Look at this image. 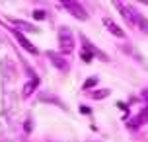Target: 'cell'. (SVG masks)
Wrapping results in <instances>:
<instances>
[{"instance_id":"cell-10","label":"cell","mask_w":148,"mask_h":142,"mask_svg":"<svg viewBox=\"0 0 148 142\" xmlns=\"http://www.w3.org/2000/svg\"><path fill=\"white\" fill-rule=\"evenodd\" d=\"M37 84H39L37 80H31V82H27L25 86H23V91H22V96H23V97H29L31 94H33V90L37 88Z\"/></svg>"},{"instance_id":"cell-14","label":"cell","mask_w":148,"mask_h":142,"mask_svg":"<svg viewBox=\"0 0 148 142\" xmlns=\"http://www.w3.org/2000/svg\"><path fill=\"white\" fill-rule=\"evenodd\" d=\"M33 18H35V20H45V12L37 10V12H33Z\"/></svg>"},{"instance_id":"cell-6","label":"cell","mask_w":148,"mask_h":142,"mask_svg":"<svg viewBox=\"0 0 148 142\" xmlns=\"http://www.w3.org/2000/svg\"><path fill=\"white\" fill-rule=\"evenodd\" d=\"M101 22H103L105 29L109 31L111 35H115V37H119V39H125V31L121 29V27H119V25H117V23H115V22H113L111 18H103Z\"/></svg>"},{"instance_id":"cell-15","label":"cell","mask_w":148,"mask_h":142,"mask_svg":"<svg viewBox=\"0 0 148 142\" xmlns=\"http://www.w3.org/2000/svg\"><path fill=\"white\" fill-rule=\"evenodd\" d=\"M136 2H142V4H146V6H148V0H136Z\"/></svg>"},{"instance_id":"cell-4","label":"cell","mask_w":148,"mask_h":142,"mask_svg":"<svg viewBox=\"0 0 148 142\" xmlns=\"http://www.w3.org/2000/svg\"><path fill=\"white\" fill-rule=\"evenodd\" d=\"M47 57H49L51 64L57 68V70H60V72H68V70H70V64H68L66 57H64L62 53H53V51H49V53H47Z\"/></svg>"},{"instance_id":"cell-2","label":"cell","mask_w":148,"mask_h":142,"mask_svg":"<svg viewBox=\"0 0 148 142\" xmlns=\"http://www.w3.org/2000/svg\"><path fill=\"white\" fill-rule=\"evenodd\" d=\"M60 4L66 8V12L70 16H74L76 20H82V22L88 20V12L84 10V6H82L78 0H60Z\"/></svg>"},{"instance_id":"cell-12","label":"cell","mask_w":148,"mask_h":142,"mask_svg":"<svg viewBox=\"0 0 148 142\" xmlns=\"http://www.w3.org/2000/svg\"><path fill=\"white\" fill-rule=\"evenodd\" d=\"M96 84H97V78H96V76H92V78H88L86 82L82 84V90H90V88L96 86Z\"/></svg>"},{"instance_id":"cell-11","label":"cell","mask_w":148,"mask_h":142,"mask_svg":"<svg viewBox=\"0 0 148 142\" xmlns=\"http://www.w3.org/2000/svg\"><path fill=\"white\" fill-rule=\"evenodd\" d=\"M107 96H109V90H96V91L90 94L92 99H103V97H107Z\"/></svg>"},{"instance_id":"cell-5","label":"cell","mask_w":148,"mask_h":142,"mask_svg":"<svg viewBox=\"0 0 148 142\" xmlns=\"http://www.w3.org/2000/svg\"><path fill=\"white\" fill-rule=\"evenodd\" d=\"M80 39H82V49H84V51H88L90 55H92V57H97V59H99V60H103V62H107V60H109V57H107V55H105L103 51H99L97 47H94L92 43H90V39L86 37V35H82Z\"/></svg>"},{"instance_id":"cell-13","label":"cell","mask_w":148,"mask_h":142,"mask_svg":"<svg viewBox=\"0 0 148 142\" xmlns=\"http://www.w3.org/2000/svg\"><path fill=\"white\" fill-rule=\"evenodd\" d=\"M80 57H82V59H84V62H92V55H90L88 51H84V49H82Z\"/></svg>"},{"instance_id":"cell-7","label":"cell","mask_w":148,"mask_h":142,"mask_svg":"<svg viewBox=\"0 0 148 142\" xmlns=\"http://www.w3.org/2000/svg\"><path fill=\"white\" fill-rule=\"evenodd\" d=\"M12 33L16 35V39H18V43H20V45H22V47H23V49H25L27 53H31V55H37V53H39V51H37V47H35V45H31L29 41L25 39V35H23L22 31H18V29H12Z\"/></svg>"},{"instance_id":"cell-8","label":"cell","mask_w":148,"mask_h":142,"mask_svg":"<svg viewBox=\"0 0 148 142\" xmlns=\"http://www.w3.org/2000/svg\"><path fill=\"white\" fill-rule=\"evenodd\" d=\"M148 121V107H146V111H142V113H138L136 117H134L133 121H129V127L131 128H136L138 125H142V123H146Z\"/></svg>"},{"instance_id":"cell-3","label":"cell","mask_w":148,"mask_h":142,"mask_svg":"<svg viewBox=\"0 0 148 142\" xmlns=\"http://www.w3.org/2000/svg\"><path fill=\"white\" fill-rule=\"evenodd\" d=\"M113 4L117 6L119 14L123 16V20H125L127 25H131V27H134V14H136V10H134L133 6H129V4H125L123 0H113Z\"/></svg>"},{"instance_id":"cell-9","label":"cell","mask_w":148,"mask_h":142,"mask_svg":"<svg viewBox=\"0 0 148 142\" xmlns=\"http://www.w3.org/2000/svg\"><path fill=\"white\" fill-rule=\"evenodd\" d=\"M12 23L16 25V29L18 31H37V27L29 25L27 22H20V20H12Z\"/></svg>"},{"instance_id":"cell-1","label":"cell","mask_w":148,"mask_h":142,"mask_svg":"<svg viewBox=\"0 0 148 142\" xmlns=\"http://www.w3.org/2000/svg\"><path fill=\"white\" fill-rule=\"evenodd\" d=\"M59 47L62 55H70L74 51V35L68 27H60L59 29Z\"/></svg>"}]
</instances>
